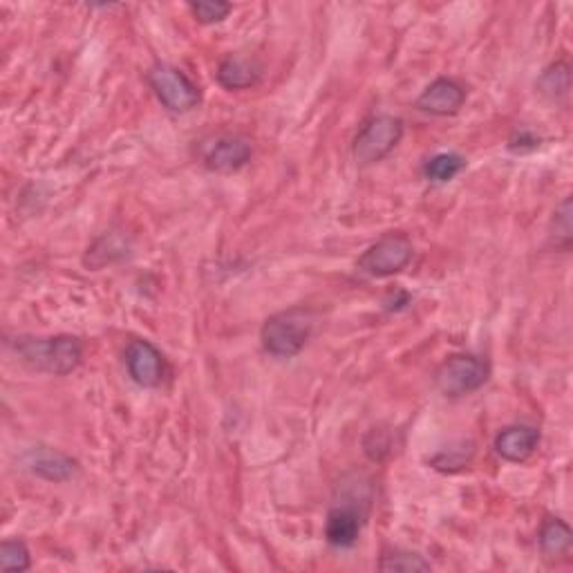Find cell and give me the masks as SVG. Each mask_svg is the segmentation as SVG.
Wrapping results in <instances>:
<instances>
[{
	"label": "cell",
	"instance_id": "12",
	"mask_svg": "<svg viewBox=\"0 0 573 573\" xmlns=\"http://www.w3.org/2000/svg\"><path fill=\"white\" fill-rule=\"evenodd\" d=\"M540 441H543V435L536 426L515 424V426L502 428L498 435H495L493 448L502 457L505 462L524 464L531 460L533 454L538 452Z\"/></svg>",
	"mask_w": 573,
	"mask_h": 573
},
{
	"label": "cell",
	"instance_id": "3",
	"mask_svg": "<svg viewBox=\"0 0 573 573\" xmlns=\"http://www.w3.org/2000/svg\"><path fill=\"white\" fill-rule=\"evenodd\" d=\"M314 323L316 314L302 304L270 316L260 327L262 350L276 359L298 357L312 338Z\"/></svg>",
	"mask_w": 573,
	"mask_h": 573
},
{
	"label": "cell",
	"instance_id": "6",
	"mask_svg": "<svg viewBox=\"0 0 573 573\" xmlns=\"http://www.w3.org/2000/svg\"><path fill=\"white\" fill-rule=\"evenodd\" d=\"M488 376L490 365L486 359L475 354H452L435 370L433 384L446 399H462L484 388Z\"/></svg>",
	"mask_w": 573,
	"mask_h": 573
},
{
	"label": "cell",
	"instance_id": "2",
	"mask_svg": "<svg viewBox=\"0 0 573 573\" xmlns=\"http://www.w3.org/2000/svg\"><path fill=\"white\" fill-rule=\"evenodd\" d=\"M18 359L43 374L67 376L84 361L82 338L59 334V336H18L12 342Z\"/></svg>",
	"mask_w": 573,
	"mask_h": 573
},
{
	"label": "cell",
	"instance_id": "19",
	"mask_svg": "<svg viewBox=\"0 0 573 573\" xmlns=\"http://www.w3.org/2000/svg\"><path fill=\"white\" fill-rule=\"evenodd\" d=\"M381 571H395V573H416V571H431L433 564L414 551H390L378 562Z\"/></svg>",
	"mask_w": 573,
	"mask_h": 573
},
{
	"label": "cell",
	"instance_id": "21",
	"mask_svg": "<svg viewBox=\"0 0 573 573\" xmlns=\"http://www.w3.org/2000/svg\"><path fill=\"white\" fill-rule=\"evenodd\" d=\"M0 562H3L5 571H27L32 566L29 547L23 540H5L3 547H0Z\"/></svg>",
	"mask_w": 573,
	"mask_h": 573
},
{
	"label": "cell",
	"instance_id": "14",
	"mask_svg": "<svg viewBox=\"0 0 573 573\" xmlns=\"http://www.w3.org/2000/svg\"><path fill=\"white\" fill-rule=\"evenodd\" d=\"M538 545L545 558H562L571 551L573 533L571 526L562 518H547L538 533Z\"/></svg>",
	"mask_w": 573,
	"mask_h": 573
},
{
	"label": "cell",
	"instance_id": "11",
	"mask_svg": "<svg viewBox=\"0 0 573 573\" xmlns=\"http://www.w3.org/2000/svg\"><path fill=\"white\" fill-rule=\"evenodd\" d=\"M466 97L469 92L460 82L450 79V76H439V79H435L419 95L416 108L426 114H433V117H452V114L464 108Z\"/></svg>",
	"mask_w": 573,
	"mask_h": 573
},
{
	"label": "cell",
	"instance_id": "13",
	"mask_svg": "<svg viewBox=\"0 0 573 573\" xmlns=\"http://www.w3.org/2000/svg\"><path fill=\"white\" fill-rule=\"evenodd\" d=\"M262 76V65L253 57L242 54H228L220 61L215 70V82L228 90V92H240L253 88Z\"/></svg>",
	"mask_w": 573,
	"mask_h": 573
},
{
	"label": "cell",
	"instance_id": "15",
	"mask_svg": "<svg viewBox=\"0 0 573 573\" xmlns=\"http://www.w3.org/2000/svg\"><path fill=\"white\" fill-rule=\"evenodd\" d=\"M536 90L551 103H562L571 90V65L569 61H553L543 70L536 82Z\"/></svg>",
	"mask_w": 573,
	"mask_h": 573
},
{
	"label": "cell",
	"instance_id": "5",
	"mask_svg": "<svg viewBox=\"0 0 573 573\" xmlns=\"http://www.w3.org/2000/svg\"><path fill=\"white\" fill-rule=\"evenodd\" d=\"M403 133H406L403 120L395 117V114H374V117L368 120L354 137L352 144L354 162L363 169L384 162L399 146Z\"/></svg>",
	"mask_w": 573,
	"mask_h": 573
},
{
	"label": "cell",
	"instance_id": "17",
	"mask_svg": "<svg viewBox=\"0 0 573 573\" xmlns=\"http://www.w3.org/2000/svg\"><path fill=\"white\" fill-rule=\"evenodd\" d=\"M549 242L558 251H569L573 242V226H571V196H566L553 211L549 222Z\"/></svg>",
	"mask_w": 573,
	"mask_h": 573
},
{
	"label": "cell",
	"instance_id": "4",
	"mask_svg": "<svg viewBox=\"0 0 573 573\" xmlns=\"http://www.w3.org/2000/svg\"><path fill=\"white\" fill-rule=\"evenodd\" d=\"M146 82L158 101L173 114L194 112L202 103V92L190 76L173 63L158 61L146 72Z\"/></svg>",
	"mask_w": 573,
	"mask_h": 573
},
{
	"label": "cell",
	"instance_id": "18",
	"mask_svg": "<svg viewBox=\"0 0 573 573\" xmlns=\"http://www.w3.org/2000/svg\"><path fill=\"white\" fill-rule=\"evenodd\" d=\"M475 454V444L473 441H460L457 446H450L448 450H441L431 460V466L441 473H454L462 471L471 464Z\"/></svg>",
	"mask_w": 573,
	"mask_h": 573
},
{
	"label": "cell",
	"instance_id": "1",
	"mask_svg": "<svg viewBox=\"0 0 573 573\" xmlns=\"http://www.w3.org/2000/svg\"><path fill=\"white\" fill-rule=\"evenodd\" d=\"M372 507L370 482L352 473L338 484V495L327 511L325 540L334 549H352L368 522Z\"/></svg>",
	"mask_w": 573,
	"mask_h": 573
},
{
	"label": "cell",
	"instance_id": "10",
	"mask_svg": "<svg viewBox=\"0 0 573 573\" xmlns=\"http://www.w3.org/2000/svg\"><path fill=\"white\" fill-rule=\"evenodd\" d=\"M23 466L46 482L63 484L76 477L79 473V462L72 460L70 454L48 448V446H34L23 454Z\"/></svg>",
	"mask_w": 573,
	"mask_h": 573
},
{
	"label": "cell",
	"instance_id": "9",
	"mask_svg": "<svg viewBox=\"0 0 573 573\" xmlns=\"http://www.w3.org/2000/svg\"><path fill=\"white\" fill-rule=\"evenodd\" d=\"M128 376L139 388H160L166 376V359L150 340L135 338L128 342L126 354Z\"/></svg>",
	"mask_w": 573,
	"mask_h": 573
},
{
	"label": "cell",
	"instance_id": "8",
	"mask_svg": "<svg viewBox=\"0 0 573 573\" xmlns=\"http://www.w3.org/2000/svg\"><path fill=\"white\" fill-rule=\"evenodd\" d=\"M253 158V141L242 133H220L204 141L202 164L207 171L228 175L245 169Z\"/></svg>",
	"mask_w": 573,
	"mask_h": 573
},
{
	"label": "cell",
	"instance_id": "16",
	"mask_svg": "<svg viewBox=\"0 0 573 573\" xmlns=\"http://www.w3.org/2000/svg\"><path fill=\"white\" fill-rule=\"evenodd\" d=\"M466 171V158L460 152H439L424 164V175L433 184H448Z\"/></svg>",
	"mask_w": 573,
	"mask_h": 573
},
{
	"label": "cell",
	"instance_id": "20",
	"mask_svg": "<svg viewBox=\"0 0 573 573\" xmlns=\"http://www.w3.org/2000/svg\"><path fill=\"white\" fill-rule=\"evenodd\" d=\"M188 12L200 25H215L234 12V5L224 0H198V3H188Z\"/></svg>",
	"mask_w": 573,
	"mask_h": 573
},
{
	"label": "cell",
	"instance_id": "23",
	"mask_svg": "<svg viewBox=\"0 0 573 573\" xmlns=\"http://www.w3.org/2000/svg\"><path fill=\"white\" fill-rule=\"evenodd\" d=\"M540 146V137L533 135L531 130H518L511 141H509V148L513 152H526V150H536Z\"/></svg>",
	"mask_w": 573,
	"mask_h": 573
},
{
	"label": "cell",
	"instance_id": "22",
	"mask_svg": "<svg viewBox=\"0 0 573 573\" xmlns=\"http://www.w3.org/2000/svg\"><path fill=\"white\" fill-rule=\"evenodd\" d=\"M363 446H365V454L370 457L372 462H381L384 457L393 450V437L388 431H381V428H372L365 439H363Z\"/></svg>",
	"mask_w": 573,
	"mask_h": 573
},
{
	"label": "cell",
	"instance_id": "7",
	"mask_svg": "<svg viewBox=\"0 0 573 573\" xmlns=\"http://www.w3.org/2000/svg\"><path fill=\"white\" fill-rule=\"evenodd\" d=\"M414 245L403 232H388L357 260V270L370 278H393L412 262Z\"/></svg>",
	"mask_w": 573,
	"mask_h": 573
}]
</instances>
